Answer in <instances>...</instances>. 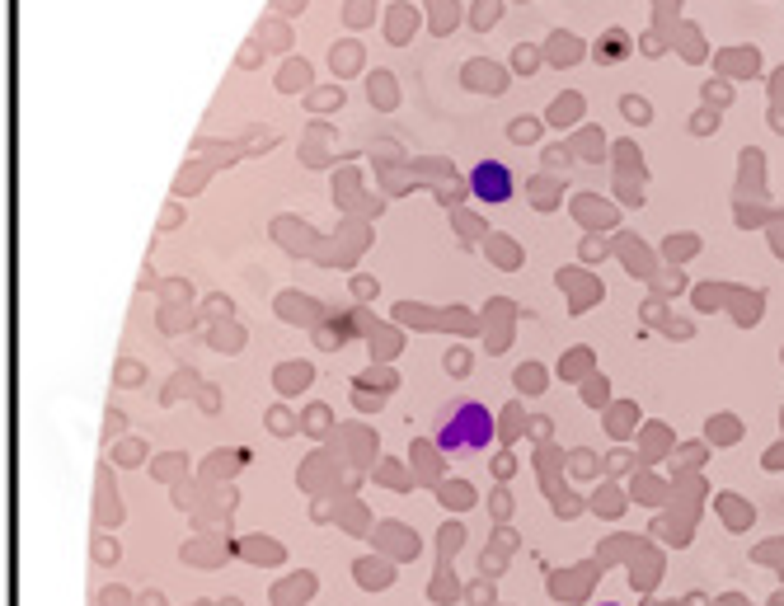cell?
Listing matches in <instances>:
<instances>
[{
	"instance_id": "1",
	"label": "cell",
	"mask_w": 784,
	"mask_h": 606,
	"mask_svg": "<svg viewBox=\"0 0 784 606\" xmlns=\"http://www.w3.org/2000/svg\"><path fill=\"white\" fill-rule=\"evenodd\" d=\"M493 437V423H489V409L475 400H461L456 409H451V419L437 428V447L446 451H479L489 447Z\"/></svg>"
},
{
	"instance_id": "3",
	"label": "cell",
	"mask_w": 784,
	"mask_h": 606,
	"mask_svg": "<svg viewBox=\"0 0 784 606\" xmlns=\"http://www.w3.org/2000/svg\"><path fill=\"white\" fill-rule=\"evenodd\" d=\"M601 606H615V602H601Z\"/></svg>"
},
{
	"instance_id": "2",
	"label": "cell",
	"mask_w": 784,
	"mask_h": 606,
	"mask_svg": "<svg viewBox=\"0 0 784 606\" xmlns=\"http://www.w3.org/2000/svg\"><path fill=\"white\" fill-rule=\"evenodd\" d=\"M470 184H475L479 198H489V202L512 198V174L503 170V165H479V170L470 174Z\"/></svg>"
}]
</instances>
